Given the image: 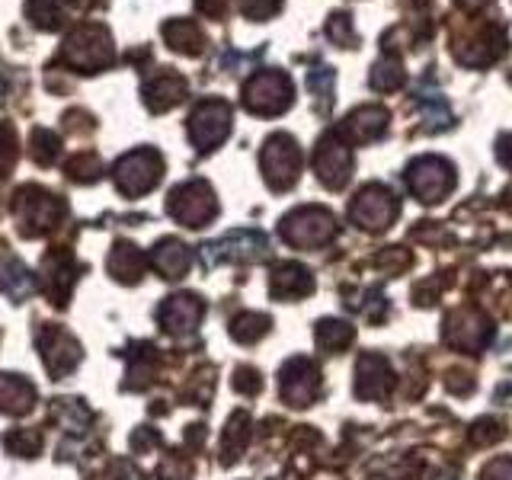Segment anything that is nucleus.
Returning a JSON list of instances; mask_svg holds the SVG:
<instances>
[{
    "label": "nucleus",
    "mask_w": 512,
    "mask_h": 480,
    "mask_svg": "<svg viewBox=\"0 0 512 480\" xmlns=\"http://www.w3.org/2000/svg\"><path fill=\"white\" fill-rule=\"evenodd\" d=\"M13 215H16V228H20V234L26 240H36V237L58 228L64 215H68V205H64L58 192L32 183L13 196Z\"/></svg>",
    "instance_id": "obj_1"
},
{
    "label": "nucleus",
    "mask_w": 512,
    "mask_h": 480,
    "mask_svg": "<svg viewBox=\"0 0 512 480\" xmlns=\"http://www.w3.org/2000/svg\"><path fill=\"white\" fill-rule=\"evenodd\" d=\"M58 61L80 74H96L109 68V64L116 61V48H112L109 29L100 23H80L71 36L64 39Z\"/></svg>",
    "instance_id": "obj_2"
},
{
    "label": "nucleus",
    "mask_w": 512,
    "mask_h": 480,
    "mask_svg": "<svg viewBox=\"0 0 512 480\" xmlns=\"http://www.w3.org/2000/svg\"><path fill=\"white\" fill-rule=\"evenodd\" d=\"M282 240L292 244L298 250H314V247H324L336 237V218L333 212L320 205H301L295 208L292 215L282 218Z\"/></svg>",
    "instance_id": "obj_3"
},
{
    "label": "nucleus",
    "mask_w": 512,
    "mask_h": 480,
    "mask_svg": "<svg viewBox=\"0 0 512 480\" xmlns=\"http://www.w3.org/2000/svg\"><path fill=\"white\" fill-rule=\"evenodd\" d=\"M292 80L285 71H256L244 87V106L253 116H279L292 106Z\"/></svg>",
    "instance_id": "obj_4"
},
{
    "label": "nucleus",
    "mask_w": 512,
    "mask_h": 480,
    "mask_svg": "<svg viewBox=\"0 0 512 480\" xmlns=\"http://www.w3.org/2000/svg\"><path fill=\"white\" fill-rule=\"evenodd\" d=\"M112 176H116V186L122 196L138 199L160 183V176H164V157H160L154 148H138L119 160Z\"/></svg>",
    "instance_id": "obj_5"
},
{
    "label": "nucleus",
    "mask_w": 512,
    "mask_h": 480,
    "mask_svg": "<svg viewBox=\"0 0 512 480\" xmlns=\"http://www.w3.org/2000/svg\"><path fill=\"white\" fill-rule=\"evenodd\" d=\"M452 52L461 64L487 68L506 52V29L500 23H474L464 29V36H455Z\"/></svg>",
    "instance_id": "obj_6"
},
{
    "label": "nucleus",
    "mask_w": 512,
    "mask_h": 480,
    "mask_svg": "<svg viewBox=\"0 0 512 480\" xmlns=\"http://www.w3.org/2000/svg\"><path fill=\"white\" fill-rule=\"evenodd\" d=\"M167 212L170 218L186 224V228H205V224L218 215V199L205 180H189L170 192Z\"/></svg>",
    "instance_id": "obj_7"
},
{
    "label": "nucleus",
    "mask_w": 512,
    "mask_h": 480,
    "mask_svg": "<svg viewBox=\"0 0 512 480\" xmlns=\"http://www.w3.org/2000/svg\"><path fill=\"white\" fill-rule=\"evenodd\" d=\"M407 183H410V192L420 202H426V205L442 202L448 192L455 189V167L448 164L445 157L426 154L407 167Z\"/></svg>",
    "instance_id": "obj_8"
},
{
    "label": "nucleus",
    "mask_w": 512,
    "mask_h": 480,
    "mask_svg": "<svg viewBox=\"0 0 512 480\" xmlns=\"http://www.w3.org/2000/svg\"><path fill=\"white\" fill-rule=\"evenodd\" d=\"M260 167L266 183L282 192V189H292L298 183V173H301V151L295 138L288 135H272L263 144V154H260Z\"/></svg>",
    "instance_id": "obj_9"
},
{
    "label": "nucleus",
    "mask_w": 512,
    "mask_h": 480,
    "mask_svg": "<svg viewBox=\"0 0 512 480\" xmlns=\"http://www.w3.org/2000/svg\"><path fill=\"white\" fill-rule=\"evenodd\" d=\"M231 103L224 100H202L196 109H192L189 116V141L196 144V148L205 154V151H215L218 144L231 135Z\"/></svg>",
    "instance_id": "obj_10"
},
{
    "label": "nucleus",
    "mask_w": 512,
    "mask_h": 480,
    "mask_svg": "<svg viewBox=\"0 0 512 480\" xmlns=\"http://www.w3.org/2000/svg\"><path fill=\"white\" fill-rule=\"evenodd\" d=\"M397 212H400V202L394 192L384 183H368L359 189V196L352 199L349 218L365 231H384L397 218Z\"/></svg>",
    "instance_id": "obj_11"
},
{
    "label": "nucleus",
    "mask_w": 512,
    "mask_h": 480,
    "mask_svg": "<svg viewBox=\"0 0 512 480\" xmlns=\"http://www.w3.org/2000/svg\"><path fill=\"white\" fill-rule=\"evenodd\" d=\"M36 346H39L42 362L52 378H68L80 365V343L58 324H39Z\"/></svg>",
    "instance_id": "obj_12"
},
{
    "label": "nucleus",
    "mask_w": 512,
    "mask_h": 480,
    "mask_svg": "<svg viewBox=\"0 0 512 480\" xmlns=\"http://www.w3.org/2000/svg\"><path fill=\"white\" fill-rule=\"evenodd\" d=\"M269 250L266 237L260 231H231L224 234L221 240L205 247V263L215 266V263H253V260H263Z\"/></svg>",
    "instance_id": "obj_13"
},
{
    "label": "nucleus",
    "mask_w": 512,
    "mask_h": 480,
    "mask_svg": "<svg viewBox=\"0 0 512 480\" xmlns=\"http://www.w3.org/2000/svg\"><path fill=\"white\" fill-rule=\"evenodd\" d=\"M314 170L320 176V183L330 189H343L352 176V151L346 148V141H340V135L330 132L320 138V144L314 148Z\"/></svg>",
    "instance_id": "obj_14"
},
{
    "label": "nucleus",
    "mask_w": 512,
    "mask_h": 480,
    "mask_svg": "<svg viewBox=\"0 0 512 480\" xmlns=\"http://www.w3.org/2000/svg\"><path fill=\"white\" fill-rule=\"evenodd\" d=\"M77 272H80L77 260L64 247L52 250L42 260V288L55 308H64V304L71 301V292L77 285Z\"/></svg>",
    "instance_id": "obj_15"
},
{
    "label": "nucleus",
    "mask_w": 512,
    "mask_h": 480,
    "mask_svg": "<svg viewBox=\"0 0 512 480\" xmlns=\"http://www.w3.org/2000/svg\"><path fill=\"white\" fill-rule=\"evenodd\" d=\"M490 333H493L490 320L477 308H458L445 320V343L455 346V349H471V352L484 349Z\"/></svg>",
    "instance_id": "obj_16"
},
{
    "label": "nucleus",
    "mask_w": 512,
    "mask_h": 480,
    "mask_svg": "<svg viewBox=\"0 0 512 480\" xmlns=\"http://www.w3.org/2000/svg\"><path fill=\"white\" fill-rule=\"evenodd\" d=\"M320 391V368L311 359H292L282 368V400L292 407H308Z\"/></svg>",
    "instance_id": "obj_17"
},
{
    "label": "nucleus",
    "mask_w": 512,
    "mask_h": 480,
    "mask_svg": "<svg viewBox=\"0 0 512 480\" xmlns=\"http://www.w3.org/2000/svg\"><path fill=\"white\" fill-rule=\"evenodd\" d=\"M391 125V112L384 106H362L356 112H349L343 125H336V135L346 144H368L378 141Z\"/></svg>",
    "instance_id": "obj_18"
},
{
    "label": "nucleus",
    "mask_w": 512,
    "mask_h": 480,
    "mask_svg": "<svg viewBox=\"0 0 512 480\" xmlns=\"http://www.w3.org/2000/svg\"><path fill=\"white\" fill-rule=\"evenodd\" d=\"M205 314V304L199 295H170L164 304L157 308V320L160 327L173 336H183V333H192L199 327V320Z\"/></svg>",
    "instance_id": "obj_19"
},
{
    "label": "nucleus",
    "mask_w": 512,
    "mask_h": 480,
    "mask_svg": "<svg viewBox=\"0 0 512 480\" xmlns=\"http://www.w3.org/2000/svg\"><path fill=\"white\" fill-rule=\"evenodd\" d=\"M141 93H144V106H148L151 112H167V109L180 106L186 100L189 84H186L183 74L164 68V71H157L154 77L144 80Z\"/></svg>",
    "instance_id": "obj_20"
},
{
    "label": "nucleus",
    "mask_w": 512,
    "mask_h": 480,
    "mask_svg": "<svg viewBox=\"0 0 512 480\" xmlns=\"http://www.w3.org/2000/svg\"><path fill=\"white\" fill-rule=\"evenodd\" d=\"M394 388L391 362L384 356H362L356 365V394L365 400H381Z\"/></svg>",
    "instance_id": "obj_21"
},
{
    "label": "nucleus",
    "mask_w": 512,
    "mask_h": 480,
    "mask_svg": "<svg viewBox=\"0 0 512 480\" xmlns=\"http://www.w3.org/2000/svg\"><path fill=\"white\" fill-rule=\"evenodd\" d=\"M0 292H4L13 304L26 301L32 292H36V276H32L26 263L10 247H0Z\"/></svg>",
    "instance_id": "obj_22"
},
{
    "label": "nucleus",
    "mask_w": 512,
    "mask_h": 480,
    "mask_svg": "<svg viewBox=\"0 0 512 480\" xmlns=\"http://www.w3.org/2000/svg\"><path fill=\"white\" fill-rule=\"evenodd\" d=\"M93 0H29V20L39 29H61L64 23L77 20L80 13L90 10Z\"/></svg>",
    "instance_id": "obj_23"
},
{
    "label": "nucleus",
    "mask_w": 512,
    "mask_h": 480,
    "mask_svg": "<svg viewBox=\"0 0 512 480\" xmlns=\"http://www.w3.org/2000/svg\"><path fill=\"white\" fill-rule=\"evenodd\" d=\"M269 292L279 301H295L314 292V276L311 269H304L301 263H279L269 276Z\"/></svg>",
    "instance_id": "obj_24"
},
{
    "label": "nucleus",
    "mask_w": 512,
    "mask_h": 480,
    "mask_svg": "<svg viewBox=\"0 0 512 480\" xmlns=\"http://www.w3.org/2000/svg\"><path fill=\"white\" fill-rule=\"evenodd\" d=\"M36 384L26 381L23 375L0 372V413L7 416H23L36 407Z\"/></svg>",
    "instance_id": "obj_25"
},
{
    "label": "nucleus",
    "mask_w": 512,
    "mask_h": 480,
    "mask_svg": "<svg viewBox=\"0 0 512 480\" xmlns=\"http://www.w3.org/2000/svg\"><path fill=\"white\" fill-rule=\"evenodd\" d=\"M151 266L160 272L164 279H183L189 266H192V253L183 240L176 237H164L160 244L151 250Z\"/></svg>",
    "instance_id": "obj_26"
},
{
    "label": "nucleus",
    "mask_w": 512,
    "mask_h": 480,
    "mask_svg": "<svg viewBox=\"0 0 512 480\" xmlns=\"http://www.w3.org/2000/svg\"><path fill=\"white\" fill-rule=\"evenodd\" d=\"M106 269H109V276L116 282L135 285L144 276V269H148V256H144L135 244H128V240H119V244L112 247V253H109Z\"/></svg>",
    "instance_id": "obj_27"
},
{
    "label": "nucleus",
    "mask_w": 512,
    "mask_h": 480,
    "mask_svg": "<svg viewBox=\"0 0 512 480\" xmlns=\"http://www.w3.org/2000/svg\"><path fill=\"white\" fill-rule=\"evenodd\" d=\"M164 39L167 45L173 48V52H180V55H189V58H196L205 52V32L196 20H170L164 23Z\"/></svg>",
    "instance_id": "obj_28"
},
{
    "label": "nucleus",
    "mask_w": 512,
    "mask_h": 480,
    "mask_svg": "<svg viewBox=\"0 0 512 480\" xmlns=\"http://www.w3.org/2000/svg\"><path fill=\"white\" fill-rule=\"evenodd\" d=\"M404 80H407V71H404V64H400L397 55H384L372 64V74H368V87L378 90V93H394L404 87Z\"/></svg>",
    "instance_id": "obj_29"
},
{
    "label": "nucleus",
    "mask_w": 512,
    "mask_h": 480,
    "mask_svg": "<svg viewBox=\"0 0 512 480\" xmlns=\"http://www.w3.org/2000/svg\"><path fill=\"white\" fill-rule=\"evenodd\" d=\"M250 442V416L240 410L228 420V429H224V439H221V461L231 464L244 455V448Z\"/></svg>",
    "instance_id": "obj_30"
},
{
    "label": "nucleus",
    "mask_w": 512,
    "mask_h": 480,
    "mask_svg": "<svg viewBox=\"0 0 512 480\" xmlns=\"http://www.w3.org/2000/svg\"><path fill=\"white\" fill-rule=\"evenodd\" d=\"M314 340H317V346L324 349V352H340V349H346L352 340H356V330H352L346 320L327 317V320H320V324H317Z\"/></svg>",
    "instance_id": "obj_31"
},
{
    "label": "nucleus",
    "mask_w": 512,
    "mask_h": 480,
    "mask_svg": "<svg viewBox=\"0 0 512 480\" xmlns=\"http://www.w3.org/2000/svg\"><path fill=\"white\" fill-rule=\"evenodd\" d=\"M61 154V138L52 132V128H32L29 138V157L36 160L39 167H52Z\"/></svg>",
    "instance_id": "obj_32"
},
{
    "label": "nucleus",
    "mask_w": 512,
    "mask_h": 480,
    "mask_svg": "<svg viewBox=\"0 0 512 480\" xmlns=\"http://www.w3.org/2000/svg\"><path fill=\"white\" fill-rule=\"evenodd\" d=\"M266 330H269V317L256 311H244L231 320V336L237 343H256Z\"/></svg>",
    "instance_id": "obj_33"
},
{
    "label": "nucleus",
    "mask_w": 512,
    "mask_h": 480,
    "mask_svg": "<svg viewBox=\"0 0 512 480\" xmlns=\"http://www.w3.org/2000/svg\"><path fill=\"white\" fill-rule=\"evenodd\" d=\"M7 452L10 455H20V458H36L42 452V432L39 429H13L7 432Z\"/></svg>",
    "instance_id": "obj_34"
},
{
    "label": "nucleus",
    "mask_w": 512,
    "mask_h": 480,
    "mask_svg": "<svg viewBox=\"0 0 512 480\" xmlns=\"http://www.w3.org/2000/svg\"><path fill=\"white\" fill-rule=\"evenodd\" d=\"M16 157H20V138H16V128L10 122H0V183L13 173Z\"/></svg>",
    "instance_id": "obj_35"
},
{
    "label": "nucleus",
    "mask_w": 512,
    "mask_h": 480,
    "mask_svg": "<svg viewBox=\"0 0 512 480\" xmlns=\"http://www.w3.org/2000/svg\"><path fill=\"white\" fill-rule=\"evenodd\" d=\"M68 176L74 183H96L103 176V160L96 157L93 151H80L77 157H71Z\"/></svg>",
    "instance_id": "obj_36"
},
{
    "label": "nucleus",
    "mask_w": 512,
    "mask_h": 480,
    "mask_svg": "<svg viewBox=\"0 0 512 480\" xmlns=\"http://www.w3.org/2000/svg\"><path fill=\"white\" fill-rule=\"evenodd\" d=\"M308 87L320 100V112L330 109V96H333V68H317L308 74Z\"/></svg>",
    "instance_id": "obj_37"
},
{
    "label": "nucleus",
    "mask_w": 512,
    "mask_h": 480,
    "mask_svg": "<svg viewBox=\"0 0 512 480\" xmlns=\"http://www.w3.org/2000/svg\"><path fill=\"white\" fill-rule=\"evenodd\" d=\"M327 36L336 42V45H343V48H352L359 42V36H356V29H352V20L346 13H333L330 16V23H327Z\"/></svg>",
    "instance_id": "obj_38"
},
{
    "label": "nucleus",
    "mask_w": 512,
    "mask_h": 480,
    "mask_svg": "<svg viewBox=\"0 0 512 480\" xmlns=\"http://www.w3.org/2000/svg\"><path fill=\"white\" fill-rule=\"evenodd\" d=\"M279 10H282V0H240V13L253 23L269 20V16H276Z\"/></svg>",
    "instance_id": "obj_39"
},
{
    "label": "nucleus",
    "mask_w": 512,
    "mask_h": 480,
    "mask_svg": "<svg viewBox=\"0 0 512 480\" xmlns=\"http://www.w3.org/2000/svg\"><path fill=\"white\" fill-rule=\"evenodd\" d=\"M93 480H144L132 461H109Z\"/></svg>",
    "instance_id": "obj_40"
},
{
    "label": "nucleus",
    "mask_w": 512,
    "mask_h": 480,
    "mask_svg": "<svg viewBox=\"0 0 512 480\" xmlns=\"http://www.w3.org/2000/svg\"><path fill=\"white\" fill-rule=\"evenodd\" d=\"M260 388H263V378H260L256 368L244 365V368H237V372H234V391H240V394H260Z\"/></svg>",
    "instance_id": "obj_41"
},
{
    "label": "nucleus",
    "mask_w": 512,
    "mask_h": 480,
    "mask_svg": "<svg viewBox=\"0 0 512 480\" xmlns=\"http://www.w3.org/2000/svg\"><path fill=\"white\" fill-rule=\"evenodd\" d=\"M189 477H192V471L180 455L164 458V464L157 468V480H189Z\"/></svg>",
    "instance_id": "obj_42"
},
{
    "label": "nucleus",
    "mask_w": 512,
    "mask_h": 480,
    "mask_svg": "<svg viewBox=\"0 0 512 480\" xmlns=\"http://www.w3.org/2000/svg\"><path fill=\"white\" fill-rule=\"evenodd\" d=\"M500 436H503V429H500V423H496V420H477L471 426V442L474 445H490Z\"/></svg>",
    "instance_id": "obj_43"
},
{
    "label": "nucleus",
    "mask_w": 512,
    "mask_h": 480,
    "mask_svg": "<svg viewBox=\"0 0 512 480\" xmlns=\"http://www.w3.org/2000/svg\"><path fill=\"white\" fill-rule=\"evenodd\" d=\"M378 266L391 269V272H400L410 266V253L404 247H388L381 256H378Z\"/></svg>",
    "instance_id": "obj_44"
},
{
    "label": "nucleus",
    "mask_w": 512,
    "mask_h": 480,
    "mask_svg": "<svg viewBox=\"0 0 512 480\" xmlns=\"http://www.w3.org/2000/svg\"><path fill=\"white\" fill-rule=\"evenodd\" d=\"M480 480H512V458H496L484 468V477Z\"/></svg>",
    "instance_id": "obj_45"
},
{
    "label": "nucleus",
    "mask_w": 512,
    "mask_h": 480,
    "mask_svg": "<svg viewBox=\"0 0 512 480\" xmlns=\"http://www.w3.org/2000/svg\"><path fill=\"white\" fill-rule=\"evenodd\" d=\"M196 7H199L205 16H212V20H221V16H228L231 0H196Z\"/></svg>",
    "instance_id": "obj_46"
},
{
    "label": "nucleus",
    "mask_w": 512,
    "mask_h": 480,
    "mask_svg": "<svg viewBox=\"0 0 512 480\" xmlns=\"http://www.w3.org/2000/svg\"><path fill=\"white\" fill-rule=\"evenodd\" d=\"M157 442H160V436H157L154 429H138L135 436H132V448H135V452H144V448L157 445Z\"/></svg>",
    "instance_id": "obj_47"
},
{
    "label": "nucleus",
    "mask_w": 512,
    "mask_h": 480,
    "mask_svg": "<svg viewBox=\"0 0 512 480\" xmlns=\"http://www.w3.org/2000/svg\"><path fill=\"white\" fill-rule=\"evenodd\" d=\"M496 160H500L506 170H512V135H503L496 141Z\"/></svg>",
    "instance_id": "obj_48"
},
{
    "label": "nucleus",
    "mask_w": 512,
    "mask_h": 480,
    "mask_svg": "<svg viewBox=\"0 0 512 480\" xmlns=\"http://www.w3.org/2000/svg\"><path fill=\"white\" fill-rule=\"evenodd\" d=\"M455 4L461 7V10H468V13H474V10H480V7H487L490 0H455Z\"/></svg>",
    "instance_id": "obj_49"
}]
</instances>
